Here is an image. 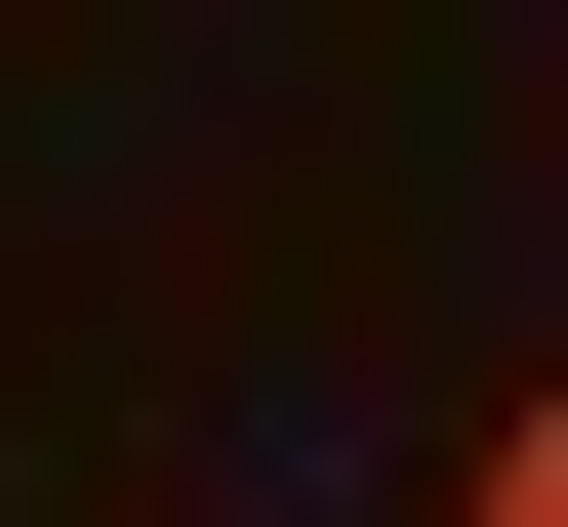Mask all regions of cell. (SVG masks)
<instances>
[{
    "instance_id": "6da1fadb",
    "label": "cell",
    "mask_w": 568,
    "mask_h": 527,
    "mask_svg": "<svg viewBox=\"0 0 568 527\" xmlns=\"http://www.w3.org/2000/svg\"><path fill=\"white\" fill-rule=\"evenodd\" d=\"M406 527H568V446H528V406H447V487H406Z\"/></svg>"
}]
</instances>
